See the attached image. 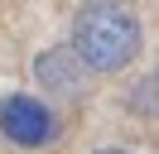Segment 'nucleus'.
Masks as SVG:
<instances>
[{"mask_svg":"<svg viewBox=\"0 0 159 154\" xmlns=\"http://www.w3.org/2000/svg\"><path fill=\"white\" fill-rule=\"evenodd\" d=\"M72 53L87 72H120L140 53V19L125 0H87L72 19Z\"/></svg>","mask_w":159,"mask_h":154,"instance_id":"obj_1","label":"nucleus"},{"mask_svg":"<svg viewBox=\"0 0 159 154\" xmlns=\"http://www.w3.org/2000/svg\"><path fill=\"white\" fill-rule=\"evenodd\" d=\"M0 135L10 144H20V149H39V144H48L58 135V120L34 96H5L0 101Z\"/></svg>","mask_w":159,"mask_h":154,"instance_id":"obj_2","label":"nucleus"},{"mask_svg":"<svg viewBox=\"0 0 159 154\" xmlns=\"http://www.w3.org/2000/svg\"><path fill=\"white\" fill-rule=\"evenodd\" d=\"M34 77H39L53 96H82V87H87L92 72H87V63H82L72 48H48V53H39V63H34Z\"/></svg>","mask_w":159,"mask_h":154,"instance_id":"obj_3","label":"nucleus"},{"mask_svg":"<svg viewBox=\"0 0 159 154\" xmlns=\"http://www.w3.org/2000/svg\"><path fill=\"white\" fill-rule=\"evenodd\" d=\"M97 154H125V149H97Z\"/></svg>","mask_w":159,"mask_h":154,"instance_id":"obj_4","label":"nucleus"}]
</instances>
